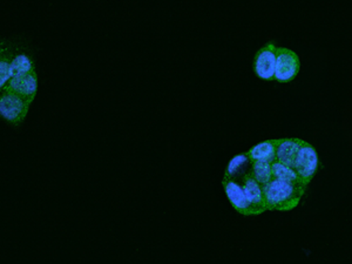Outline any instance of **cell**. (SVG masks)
<instances>
[{"instance_id":"obj_9","label":"cell","mask_w":352,"mask_h":264,"mask_svg":"<svg viewBox=\"0 0 352 264\" xmlns=\"http://www.w3.org/2000/svg\"><path fill=\"white\" fill-rule=\"evenodd\" d=\"M300 139L295 138H289V139H277L275 140V154H276V160L280 161L285 166L292 167L294 166V161L296 157L297 152L300 149Z\"/></svg>"},{"instance_id":"obj_6","label":"cell","mask_w":352,"mask_h":264,"mask_svg":"<svg viewBox=\"0 0 352 264\" xmlns=\"http://www.w3.org/2000/svg\"><path fill=\"white\" fill-rule=\"evenodd\" d=\"M222 186H223L226 195L232 204V208L243 217H255V212L244 194L242 184H237L236 181H232V179L224 176Z\"/></svg>"},{"instance_id":"obj_5","label":"cell","mask_w":352,"mask_h":264,"mask_svg":"<svg viewBox=\"0 0 352 264\" xmlns=\"http://www.w3.org/2000/svg\"><path fill=\"white\" fill-rule=\"evenodd\" d=\"M275 65L276 46L272 43H268L257 51L254 58V71L262 80L272 81L275 79Z\"/></svg>"},{"instance_id":"obj_15","label":"cell","mask_w":352,"mask_h":264,"mask_svg":"<svg viewBox=\"0 0 352 264\" xmlns=\"http://www.w3.org/2000/svg\"><path fill=\"white\" fill-rule=\"evenodd\" d=\"M13 51L8 48L4 54L0 58V89L4 87L6 82L10 80V61L12 59Z\"/></svg>"},{"instance_id":"obj_10","label":"cell","mask_w":352,"mask_h":264,"mask_svg":"<svg viewBox=\"0 0 352 264\" xmlns=\"http://www.w3.org/2000/svg\"><path fill=\"white\" fill-rule=\"evenodd\" d=\"M252 161L249 159V156L245 153L234 156L227 166L224 176H227L229 179L236 181L237 184H241L244 180V177L252 172Z\"/></svg>"},{"instance_id":"obj_11","label":"cell","mask_w":352,"mask_h":264,"mask_svg":"<svg viewBox=\"0 0 352 264\" xmlns=\"http://www.w3.org/2000/svg\"><path fill=\"white\" fill-rule=\"evenodd\" d=\"M252 161H272L276 160V154H275V140H267L257 144L248 152L245 153Z\"/></svg>"},{"instance_id":"obj_12","label":"cell","mask_w":352,"mask_h":264,"mask_svg":"<svg viewBox=\"0 0 352 264\" xmlns=\"http://www.w3.org/2000/svg\"><path fill=\"white\" fill-rule=\"evenodd\" d=\"M32 71H36V66L31 56L26 53H13L12 59L10 61L11 76H21Z\"/></svg>"},{"instance_id":"obj_16","label":"cell","mask_w":352,"mask_h":264,"mask_svg":"<svg viewBox=\"0 0 352 264\" xmlns=\"http://www.w3.org/2000/svg\"><path fill=\"white\" fill-rule=\"evenodd\" d=\"M8 48H10L8 47V45H5L4 43H3V41H0V58H1V56H3V54H4L5 51H6Z\"/></svg>"},{"instance_id":"obj_8","label":"cell","mask_w":352,"mask_h":264,"mask_svg":"<svg viewBox=\"0 0 352 264\" xmlns=\"http://www.w3.org/2000/svg\"><path fill=\"white\" fill-rule=\"evenodd\" d=\"M241 184L243 187L244 194L248 199L249 204H252L255 215H261L267 212L264 204L263 187L250 174L244 177Z\"/></svg>"},{"instance_id":"obj_4","label":"cell","mask_w":352,"mask_h":264,"mask_svg":"<svg viewBox=\"0 0 352 264\" xmlns=\"http://www.w3.org/2000/svg\"><path fill=\"white\" fill-rule=\"evenodd\" d=\"M300 58L296 53L285 47H276V65L275 79L280 84L294 80L300 72Z\"/></svg>"},{"instance_id":"obj_7","label":"cell","mask_w":352,"mask_h":264,"mask_svg":"<svg viewBox=\"0 0 352 264\" xmlns=\"http://www.w3.org/2000/svg\"><path fill=\"white\" fill-rule=\"evenodd\" d=\"M1 89L16 93L32 102L38 91V76L36 71L21 76H11Z\"/></svg>"},{"instance_id":"obj_3","label":"cell","mask_w":352,"mask_h":264,"mask_svg":"<svg viewBox=\"0 0 352 264\" xmlns=\"http://www.w3.org/2000/svg\"><path fill=\"white\" fill-rule=\"evenodd\" d=\"M318 164H320V160H318L315 147L307 141H302L292 166V168L295 169L302 184L308 186L311 182L318 169Z\"/></svg>"},{"instance_id":"obj_14","label":"cell","mask_w":352,"mask_h":264,"mask_svg":"<svg viewBox=\"0 0 352 264\" xmlns=\"http://www.w3.org/2000/svg\"><path fill=\"white\" fill-rule=\"evenodd\" d=\"M250 175L263 187L272 180V162L268 161H252Z\"/></svg>"},{"instance_id":"obj_13","label":"cell","mask_w":352,"mask_h":264,"mask_svg":"<svg viewBox=\"0 0 352 264\" xmlns=\"http://www.w3.org/2000/svg\"><path fill=\"white\" fill-rule=\"evenodd\" d=\"M272 179H277V180L287 181V182H292V184H297L300 182V177L295 172V169L285 166L280 161H272Z\"/></svg>"},{"instance_id":"obj_1","label":"cell","mask_w":352,"mask_h":264,"mask_svg":"<svg viewBox=\"0 0 352 264\" xmlns=\"http://www.w3.org/2000/svg\"><path fill=\"white\" fill-rule=\"evenodd\" d=\"M302 182L292 184L272 179L263 186L264 204L267 210L289 212L296 208L307 190Z\"/></svg>"},{"instance_id":"obj_2","label":"cell","mask_w":352,"mask_h":264,"mask_svg":"<svg viewBox=\"0 0 352 264\" xmlns=\"http://www.w3.org/2000/svg\"><path fill=\"white\" fill-rule=\"evenodd\" d=\"M31 101L16 93L0 89V116L13 126H19L25 120Z\"/></svg>"}]
</instances>
